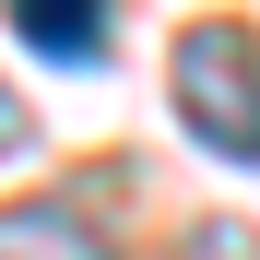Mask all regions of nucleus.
Returning <instances> with one entry per match:
<instances>
[{"mask_svg": "<svg viewBox=\"0 0 260 260\" xmlns=\"http://www.w3.org/2000/svg\"><path fill=\"white\" fill-rule=\"evenodd\" d=\"M178 118L201 154L260 166V36L248 24H189L178 36Z\"/></svg>", "mask_w": 260, "mask_h": 260, "instance_id": "f257e3e1", "label": "nucleus"}, {"mask_svg": "<svg viewBox=\"0 0 260 260\" xmlns=\"http://www.w3.org/2000/svg\"><path fill=\"white\" fill-rule=\"evenodd\" d=\"M12 36L36 59H71V71L107 59V12H95V0H12Z\"/></svg>", "mask_w": 260, "mask_h": 260, "instance_id": "f03ea898", "label": "nucleus"}, {"mask_svg": "<svg viewBox=\"0 0 260 260\" xmlns=\"http://www.w3.org/2000/svg\"><path fill=\"white\" fill-rule=\"evenodd\" d=\"M0 260H107V237L59 201H12L0 213Z\"/></svg>", "mask_w": 260, "mask_h": 260, "instance_id": "7ed1b4c3", "label": "nucleus"}, {"mask_svg": "<svg viewBox=\"0 0 260 260\" xmlns=\"http://www.w3.org/2000/svg\"><path fill=\"white\" fill-rule=\"evenodd\" d=\"M0 154H24V95L0 83Z\"/></svg>", "mask_w": 260, "mask_h": 260, "instance_id": "20e7f679", "label": "nucleus"}]
</instances>
